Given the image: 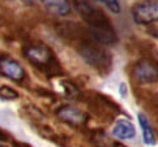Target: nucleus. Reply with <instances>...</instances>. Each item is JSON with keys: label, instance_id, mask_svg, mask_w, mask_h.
<instances>
[{"label": "nucleus", "instance_id": "nucleus-11", "mask_svg": "<svg viewBox=\"0 0 158 147\" xmlns=\"http://www.w3.org/2000/svg\"><path fill=\"white\" fill-rule=\"evenodd\" d=\"M137 118H139V124H140V128L143 130V138H144V142L149 146H153L156 143V135H154V132L152 129L150 124L148 121V118L144 113H139L137 115Z\"/></svg>", "mask_w": 158, "mask_h": 147}, {"label": "nucleus", "instance_id": "nucleus-5", "mask_svg": "<svg viewBox=\"0 0 158 147\" xmlns=\"http://www.w3.org/2000/svg\"><path fill=\"white\" fill-rule=\"evenodd\" d=\"M132 18L140 25H148L158 21V2L152 0L135 5L132 9Z\"/></svg>", "mask_w": 158, "mask_h": 147}, {"label": "nucleus", "instance_id": "nucleus-15", "mask_svg": "<svg viewBox=\"0 0 158 147\" xmlns=\"http://www.w3.org/2000/svg\"><path fill=\"white\" fill-rule=\"evenodd\" d=\"M63 86H64V90H65V93H67L68 97L76 98L78 95V90H77V87L73 83H71V82H63Z\"/></svg>", "mask_w": 158, "mask_h": 147}, {"label": "nucleus", "instance_id": "nucleus-8", "mask_svg": "<svg viewBox=\"0 0 158 147\" xmlns=\"http://www.w3.org/2000/svg\"><path fill=\"white\" fill-rule=\"evenodd\" d=\"M89 33L94 41H97L101 44H114L118 42V35H116L112 25L90 27Z\"/></svg>", "mask_w": 158, "mask_h": 147}, {"label": "nucleus", "instance_id": "nucleus-19", "mask_svg": "<svg viewBox=\"0 0 158 147\" xmlns=\"http://www.w3.org/2000/svg\"><path fill=\"white\" fill-rule=\"evenodd\" d=\"M157 37H158V35H157Z\"/></svg>", "mask_w": 158, "mask_h": 147}, {"label": "nucleus", "instance_id": "nucleus-10", "mask_svg": "<svg viewBox=\"0 0 158 147\" xmlns=\"http://www.w3.org/2000/svg\"><path fill=\"white\" fill-rule=\"evenodd\" d=\"M41 3L52 14L65 16L71 12V4L68 0H41Z\"/></svg>", "mask_w": 158, "mask_h": 147}, {"label": "nucleus", "instance_id": "nucleus-7", "mask_svg": "<svg viewBox=\"0 0 158 147\" xmlns=\"http://www.w3.org/2000/svg\"><path fill=\"white\" fill-rule=\"evenodd\" d=\"M56 116L72 126H81L88 121V115L72 105H61L56 109Z\"/></svg>", "mask_w": 158, "mask_h": 147}, {"label": "nucleus", "instance_id": "nucleus-2", "mask_svg": "<svg viewBox=\"0 0 158 147\" xmlns=\"http://www.w3.org/2000/svg\"><path fill=\"white\" fill-rule=\"evenodd\" d=\"M78 54L86 61L89 65H92L97 70L106 72L110 69L111 65V56L106 50L93 43H82L78 47Z\"/></svg>", "mask_w": 158, "mask_h": 147}, {"label": "nucleus", "instance_id": "nucleus-14", "mask_svg": "<svg viewBox=\"0 0 158 147\" xmlns=\"http://www.w3.org/2000/svg\"><path fill=\"white\" fill-rule=\"evenodd\" d=\"M97 2L103 3L106 7L109 8V10H111L112 13H120V12H122L119 0H97Z\"/></svg>", "mask_w": 158, "mask_h": 147}, {"label": "nucleus", "instance_id": "nucleus-12", "mask_svg": "<svg viewBox=\"0 0 158 147\" xmlns=\"http://www.w3.org/2000/svg\"><path fill=\"white\" fill-rule=\"evenodd\" d=\"M0 98L4 100H15L19 98V93L9 86H0Z\"/></svg>", "mask_w": 158, "mask_h": 147}, {"label": "nucleus", "instance_id": "nucleus-9", "mask_svg": "<svg viewBox=\"0 0 158 147\" xmlns=\"http://www.w3.org/2000/svg\"><path fill=\"white\" fill-rule=\"evenodd\" d=\"M111 133L118 139H131L135 137V134H136V129H135L133 124L131 121L120 118V120L116 121Z\"/></svg>", "mask_w": 158, "mask_h": 147}, {"label": "nucleus", "instance_id": "nucleus-1", "mask_svg": "<svg viewBox=\"0 0 158 147\" xmlns=\"http://www.w3.org/2000/svg\"><path fill=\"white\" fill-rule=\"evenodd\" d=\"M24 56L33 65L46 72L55 70L58 68L52 51L44 44H30L24 48Z\"/></svg>", "mask_w": 158, "mask_h": 147}, {"label": "nucleus", "instance_id": "nucleus-16", "mask_svg": "<svg viewBox=\"0 0 158 147\" xmlns=\"http://www.w3.org/2000/svg\"><path fill=\"white\" fill-rule=\"evenodd\" d=\"M22 3H25V4H31L33 3V0H21Z\"/></svg>", "mask_w": 158, "mask_h": 147}, {"label": "nucleus", "instance_id": "nucleus-13", "mask_svg": "<svg viewBox=\"0 0 158 147\" xmlns=\"http://www.w3.org/2000/svg\"><path fill=\"white\" fill-rule=\"evenodd\" d=\"M94 142L97 147H115V143L111 142L105 134H97L94 137Z\"/></svg>", "mask_w": 158, "mask_h": 147}, {"label": "nucleus", "instance_id": "nucleus-6", "mask_svg": "<svg viewBox=\"0 0 158 147\" xmlns=\"http://www.w3.org/2000/svg\"><path fill=\"white\" fill-rule=\"evenodd\" d=\"M0 74L15 82H22L25 78V69L17 60L8 55L0 56Z\"/></svg>", "mask_w": 158, "mask_h": 147}, {"label": "nucleus", "instance_id": "nucleus-3", "mask_svg": "<svg viewBox=\"0 0 158 147\" xmlns=\"http://www.w3.org/2000/svg\"><path fill=\"white\" fill-rule=\"evenodd\" d=\"M76 8L78 10V13H80V16L86 21V24L89 25V29L90 27L111 25L109 18L102 13V10L95 8L88 0H76Z\"/></svg>", "mask_w": 158, "mask_h": 147}, {"label": "nucleus", "instance_id": "nucleus-4", "mask_svg": "<svg viewBox=\"0 0 158 147\" xmlns=\"http://www.w3.org/2000/svg\"><path fill=\"white\" fill-rule=\"evenodd\" d=\"M132 73L140 83H154L158 81V63L150 59H141L135 64Z\"/></svg>", "mask_w": 158, "mask_h": 147}, {"label": "nucleus", "instance_id": "nucleus-18", "mask_svg": "<svg viewBox=\"0 0 158 147\" xmlns=\"http://www.w3.org/2000/svg\"><path fill=\"white\" fill-rule=\"evenodd\" d=\"M0 147H3V146H2V143H0Z\"/></svg>", "mask_w": 158, "mask_h": 147}, {"label": "nucleus", "instance_id": "nucleus-17", "mask_svg": "<svg viewBox=\"0 0 158 147\" xmlns=\"http://www.w3.org/2000/svg\"><path fill=\"white\" fill-rule=\"evenodd\" d=\"M115 147H127V146H124L122 143H115Z\"/></svg>", "mask_w": 158, "mask_h": 147}]
</instances>
